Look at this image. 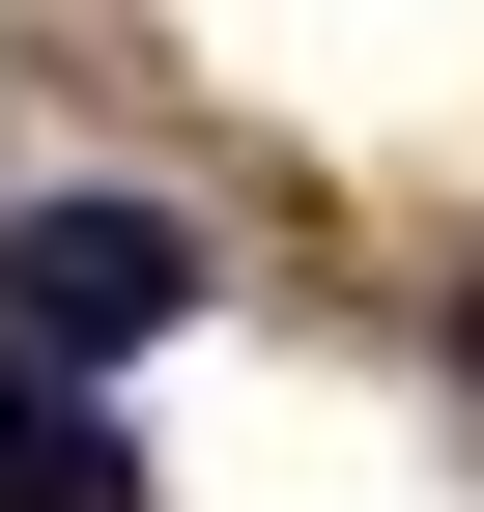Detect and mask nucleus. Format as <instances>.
<instances>
[{
  "label": "nucleus",
  "mask_w": 484,
  "mask_h": 512,
  "mask_svg": "<svg viewBox=\"0 0 484 512\" xmlns=\"http://www.w3.org/2000/svg\"><path fill=\"white\" fill-rule=\"evenodd\" d=\"M0 512H143V456H114L57 370H0Z\"/></svg>",
  "instance_id": "f03ea898"
},
{
  "label": "nucleus",
  "mask_w": 484,
  "mask_h": 512,
  "mask_svg": "<svg viewBox=\"0 0 484 512\" xmlns=\"http://www.w3.org/2000/svg\"><path fill=\"white\" fill-rule=\"evenodd\" d=\"M171 313H200V228L171 200H29L0 228V370H143Z\"/></svg>",
  "instance_id": "f257e3e1"
},
{
  "label": "nucleus",
  "mask_w": 484,
  "mask_h": 512,
  "mask_svg": "<svg viewBox=\"0 0 484 512\" xmlns=\"http://www.w3.org/2000/svg\"><path fill=\"white\" fill-rule=\"evenodd\" d=\"M456 370H484V313H456Z\"/></svg>",
  "instance_id": "7ed1b4c3"
}]
</instances>
